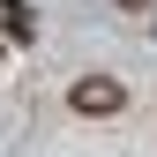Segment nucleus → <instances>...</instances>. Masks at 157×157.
<instances>
[{
  "instance_id": "obj_1",
  "label": "nucleus",
  "mask_w": 157,
  "mask_h": 157,
  "mask_svg": "<svg viewBox=\"0 0 157 157\" xmlns=\"http://www.w3.org/2000/svg\"><path fill=\"white\" fill-rule=\"evenodd\" d=\"M75 112H82V120H112V112L127 105V90L112 82V75H82V82H75V97H67Z\"/></svg>"
},
{
  "instance_id": "obj_3",
  "label": "nucleus",
  "mask_w": 157,
  "mask_h": 157,
  "mask_svg": "<svg viewBox=\"0 0 157 157\" xmlns=\"http://www.w3.org/2000/svg\"><path fill=\"white\" fill-rule=\"evenodd\" d=\"M112 8H127V15H142V8H150V0H112Z\"/></svg>"
},
{
  "instance_id": "obj_2",
  "label": "nucleus",
  "mask_w": 157,
  "mask_h": 157,
  "mask_svg": "<svg viewBox=\"0 0 157 157\" xmlns=\"http://www.w3.org/2000/svg\"><path fill=\"white\" fill-rule=\"evenodd\" d=\"M0 23H8V37H15V45H30V37H37V15H30V0H0Z\"/></svg>"
}]
</instances>
